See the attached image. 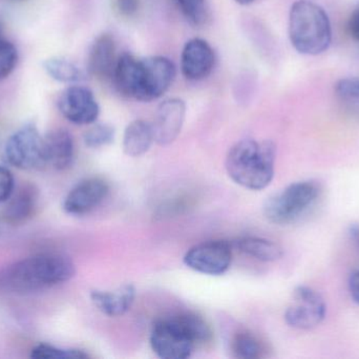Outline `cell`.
<instances>
[{"mask_svg":"<svg viewBox=\"0 0 359 359\" xmlns=\"http://www.w3.org/2000/svg\"><path fill=\"white\" fill-rule=\"evenodd\" d=\"M238 4H242V6H248V4H252L255 0H236Z\"/></svg>","mask_w":359,"mask_h":359,"instance_id":"obj_33","label":"cell"},{"mask_svg":"<svg viewBox=\"0 0 359 359\" xmlns=\"http://www.w3.org/2000/svg\"><path fill=\"white\" fill-rule=\"evenodd\" d=\"M8 2H11V4H22V2L27 1V0H6Z\"/></svg>","mask_w":359,"mask_h":359,"instance_id":"obj_35","label":"cell"},{"mask_svg":"<svg viewBox=\"0 0 359 359\" xmlns=\"http://www.w3.org/2000/svg\"><path fill=\"white\" fill-rule=\"evenodd\" d=\"M42 65L46 74L56 81L75 84L83 79L81 70L75 63L62 57H50Z\"/></svg>","mask_w":359,"mask_h":359,"instance_id":"obj_21","label":"cell"},{"mask_svg":"<svg viewBox=\"0 0 359 359\" xmlns=\"http://www.w3.org/2000/svg\"><path fill=\"white\" fill-rule=\"evenodd\" d=\"M180 8L188 21L194 25L205 22L207 17L205 0H178Z\"/></svg>","mask_w":359,"mask_h":359,"instance_id":"obj_27","label":"cell"},{"mask_svg":"<svg viewBox=\"0 0 359 359\" xmlns=\"http://www.w3.org/2000/svg\"><path fill=\"white\" fill-rule=\"evenodd\" d=\"M349 291L352 299L359 305V270L353 272L349 278Z\"/></svg>","mask_w":359,"mask_h":359,"instance_id":"obj_30","label":"cell"},{"mask_svg":"<svg viewBox=\"0 0 359 359\" xmlns=\"http://www.w3.org/2000/svg\"><path fill=\"white\" fill-rule=\"evenodd\" d=\"M186 117V105L182 99H166L158 107L151 124L155 143L168 145L174 143L181 133Z\"/></svg>","mask_w":359,"mask_h":359,"instance_id":"obj_12","label":"cell"},{"mask_svg":"<svg viewBox=\"0 0 359 359\" xmlns=\"http://www.w3.org/2000/svg\"><path fill=\"white\" fill-rule=\"evenodd\" d=\"M215 61V52L210 44L202 38H194L186 42L182 51V74L194 81L204 79L212 71Z\"/></svg>","mask_w":359,"mask_h":359,"instance_id":"obj_13","label":"cell"},{"mask_svg":"<svg viewBox=\"0 0 359 359\" xmlns=\"http://www.w3.org/2000/svg\"><path fill=\"white\" fill-rule=\"evenodd\" d=\"M115 138V129L109 124H99L86 131L83 136L86 147L92 149L105 147L113 143Z\"/></svg>","mask_w":359,"mask_h":359,"instance_id":"obj_24","label":"cell"},{"mask_svg":"<svg viewBox=\"0 0 359 359\" xmlns=\"http://www.w3.org/2000/svg\"><path fill=\"white\" fill-rule=\"evenodd\" d=\"M176 74V65L168 57L142 59L137 100L149 103L163 96L172 86Z\"/></svg>","mask_w":359,"mask_h":359,"instance_id":"obj_7","label":"cell"},{"mask_svg":"<svg viewBox=\"0 0 359 359\" xmlns=\"http://www.w3.org/2000/svg\"><path fill=\"white\" fill-rule=\"evenodd\" d=\"M350 236H351V238L354 240V242H356V244H359V226H351V228H350Z\"/></svg>","mask_w":359,"mask_h":359,"instance_id":"obj_32","label":"cell"},{"mask_svg":"<svg viewBox=\"0 0 359 359\" xmlns=\"http://www.w3.org/2000/svg\"><path fill=\"white\" fill-rule=\"evenodd\" d=\"M136 299V289L132 285H124L115 291L94 290L90 299L95 307L109 318H119L130 311Z\"/></svg>","mask_w":359,"mask_h":359,"instance_id":"obj_16","label":"cell"},{"mask_svg":"<svg viewBox=\"0 0 359 359\" xmlns=\"http://www.w3.org/2000/svg\"><path fill=\"white\" fill-rule=\"evenodd\" d=\"M58 109L65 119L78 126L94 124L100 114L92 91L82 86L65 89L59 97Z\"/></svg>","mask_w":359,"mask_h":359,"instance_id":"obj_10","label":"cell"},{"mask_svg":"<svg viewBox=\"0 0 359 359\" xmlns=\"http://www.w3.org/2000/svg\"><path fill=\"white\" fill-rule=\"evenodd\" d=\"M320 193V185L316 181L292 183L266 202L264 214L270 223L289 225L308 212L316 204Z\"/></svg>","mask_w":359,"mask_h":359,"instance_id":"obj_5","label":"cell"},{"mask_svg":"<svg viewBox=\"0 0 359 359\" xmlns=\"http://www.w3.org/2000/svg\"><path fill=\"white\" fill-rule=\"evenodd\" d=\"M4 21H2V19L0 18V39H2V35H4Z\"/></svg>","mask_w":359,"mask_h":359,"instance_id":"obj_34","label":"cell"},{"mask_svg":"<svg viewBox=\"0 0 359 359\" xmlns=\"http://www.w3.org/2000/svg\"><path fill=\"white\" fill-rule=\"evenodd\" d=\"M326 310L320 293L309 287H297L293 292L292 303L285 312V320L292 328L311 330L324 320Z\"/></svg>","mask_w":359,"mask_h":359,"instance_id":"obj_8","label":"cell"},{"mask_svg":"<svg viewBox=\"0 0 359 359\" xmlns=\"http://www.w3.org/2000/svg\"><path fill=\"white\" fill-rule=\"evenodd\" d=\"M117 59L116 44L109 34H102L96 38L90 46L88 59V70L90 75L99 79L113 77Z\"/></svg>","mask_w":359,"mask_h":359,"instance_id":"obj_17","label":"cell"},{"mask_svg":"<svg viewBox=\"0 0 359 359\" xmlns=\"http://www.w3.org/2000/svg\"><path fill=\"white\" fill-rule=\"evenodd\" d=\"M155 143L153 126L142 119L134 120L126 126L123 135V151L130 157H140Z\"/></svg>","mask_w":359,"mask_h":359,"instance_id":"obj_19","label":"cell"},{"mask_svg":"<svg viewBox=\"0 0 359 359\" xmlns=\"http://www.w3.org/2000/svg\"><path fill=\"white\" fill-rule=\"evenodd\" d=\"M276 156V148L272 141L244 139L228 152L226 170L236 185L261 191L273 179Z\"/></svg>","mask_w":359,"mask_h":359,"instance_id":"obj_3","label":"cell"},{"mask_svg":"<svg viewBox=\"0 0 359 359\" xmlns=\"http://www.w3.org/2000/svg\"><path fill=\"white\" fill-rule=\"evenodd\" d=\"M114 8L121 16L130 18L138 12L140 0H114Z\"/></svg>","mask_w":359,"mask_h":359,"instance_id":"obj_29","label":"cell"},{"mask_svg":"<svg viewBox=\"0 0 359 359\" xmlns=\"http://www.w3.org/2000/svg\"><path fill=\"white\" fill-rule=\"evenodd\" d=\"M38 204V190L33 185H21L6 202L2 218L11 226H21L35 214Z\"/></svg>","mask_w":359,"mask_h":359,"instance_id":"obj_15","label":"cell"},{"mask_svg":"<svg viewBox=\"0 0 359 359\" xmlns=\"http://www.w3.org/2000/svg\"><path fill=\"white\" fill-rule=\"evenodd\" d=\"M46 166L56 171H65L73 164L75 143L73 136L65 129L50 131L43 137Z\"/></svg>","mask_w":359,"mask_h":359,"instance_id":"obj_14","label":"cell"},{"mask_svg":"<svg viewBox=\"0 0 359 359\" xmlns=\"http://www.w3.org/2000/svg\"><path fill=\"white\" fill-rule=\"evenodd\" d=\"M289 38L301 54L318 55L328 50L332 31L324 8L310 0H297L289 14Z\"/></svg>","mask_w":359,"mask_h":359,"instance_id":"obj_4","label":"cell"},{"mask_svg":"<svg viewBox=\"0 0 359 359\" xmlns=\"http://www.w3.org/2000/svg\"><path fill=\"white\" fill-rule=\"evenodd\" d=\"M15 191L12 172L6 167L0 166V204L6 202Z\"/></svg>","mask_w":359,"mask_h":359,"instance_id":"obj_28","label":"cell"},{"mask_svg":"<svg viewBox=\"0 0 359 359\" xmlns=\"http://www.w3.org/2000/svg\"><path fill=\"white\" fill-rule=\"evenodd\" d=\"M231 261V248L228 242L222 240L196 244L184 256V263L189 269L210 276L225 274L229 270Z\"/></svg>","mask_w":359,"mask_h":359,"instance_id":"obj_9","label":"cell"},{"mask_svg":"<svg viewBox=\"0 0 359 359\" xmlns=\"http://www.w3.org/2000/svg\"><path fill=\"white\" fill-rule=\"evenodd\" d=\"M234 244L241 252L265 263L278 261L283 256L282 247L267 238L245 236Z\"/></svg>","mask_w":359,"mask_h":359,"instance_id":"obj_20","label":"cell"},{"mask_svg":"<svg viewBox=\"0 0 359 359\" xmlns=\"http://www.w3.org/2000/svg\"><path fill=\"white\" fill-rule=\"evenodd\" d=\"M2 162L20 170L44 168L43 137L37 126L27 124L6 138L0 149Z\"/></svg>","mask_w":359,"mask_h":359,"instance_id":"obj_6","label":"cell"},{"mask_svg":"<svg viewBox=\"0 0 359 359\" xmlns=\"http://www.w3.org/2000/svg\"><path fill=\"white\" fill-rule=\"evenodd\" d=\"M31 358L35 359H83L88 355L81 350L63 349L48 344H39L32 349Z\"/></svg>","mask_w":359,"mask_h":359,"instance_id":"obj_23","label":"cell"},{"mask_svg":"<svg viewBox=\"0 0 359 359\" xmlns=\"http://www.w3.org/2000/svg\"><path fill=\"white\" fill-rule=\"evenodd\" d=\"M18 61L16 46L8 40L0 39V80L6 79L12 74Z\"/></svg>","mask_w":359,"mask_h":359,"instance_id":"obj_25","label":"cell"},{"mask_svg":"<svg viewBox=\"0 0 359 359\" xmlns=\"http://www.w3.org/2000/svg\"><path fill=\"white\" fill-rule=\"evenodd\" d=\"M231 351L234 358L255 359L261 358L262 345L257 337L247 331L236 333L231 341Z\"/></svg>","mask_w":359,"mask_h":359,"instance_id":"obj_22","label":"cell"},{"mask_svg":"<svg viewBox=\"0 0 359 359\" xmlns=\"http://www.w3.org/2000/svg\"><path fill=\"white\" fill-rule=\"evenodd\" d=\"M348 27H349V32L352 37L359 41V8L352 14Z\"/></svg>","mask_w":359,"mask_h":359,"instance_id":"obj_31","label":"cell"},{"mask_svg":"<svg viewBox=\"0 0 359 359\" xmlns=\"http://www.w3.org/2000/svg\"><path fill=\"white\" fill-rule=\"evenodd\" d=\"M75 265L61 253H42L27 257L0 271V290L8 293L38 292L69 282Z\"/></svg>","mask_w":359,"mask_h":359,"instance_id":"obj_1","label":"cell"},{"mask_svg":"<svg viewBox=\"0 0 359 359\" xmlns=\"http://www.w3.org/2000/svg\"><path fill=\"white\" fill-rule=\"evenodd\" d=\"M337 96L343 103L352 109L359 111V79L358 78H346L339 80L335 86Z\"/></svg>","mask_w":359,"mask_h":359,"instance_id":"obj_26","label":"cell"},{"mask_svg":"<svg viewBox=\"0 0 359 359\" xmlns=\"http://www.w3.org/2000/svg\"><path fill=\"white\" fill-rule=\"evenodd\" d=\"M140 73L141 60L128 53L121 55L117 59L113 73L116 88L121 94L136 99L140 84Z\"/></svg>","mask_w":359,"mask_h":359,"instance_id":"obj_18","label":"cell"},{"mask_svg":"<svg viewBox=\"0 0 359 359\" xmlns=\"http://www.w3.org/2000/svg\"><path fill=\"white\" fill-rule=\"evenodd\" d=\"M211 331L201 316L179 313L158 320L151 332L153 351L163 359L189 358L194 347L208 341Z\"/></svg>","mask_w":359,"mask_h":359,"instance_id":"obj_2","label":"cell"},{"mask_svg":"<svg viewBox=\"0 0 359 359\" xmlns=\"http://www.w3.org/2000/svg\"><path fill=\"white\" fill-rule=\"evenodd\" d=\"M109 187L100 177H90L78 183L65 196L63 210L71 215H86L100 206L109 195Z\"/></svg>","mask_w":359,"mask_h":359,"instance_id":"obj_11","label":"cell"}]
</instances>
